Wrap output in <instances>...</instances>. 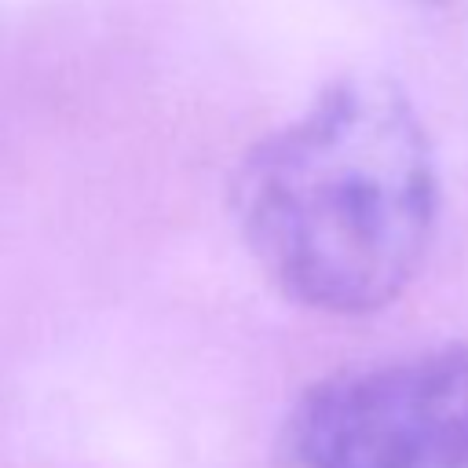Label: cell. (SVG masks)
I'll list each match as a JSON object with an SVG mask.
<instances>
[{
    "label": "cell",
    "instance_id": "2",
    "mask_svg": "<svg viewBox=\"0 0 468 468\" xmlns=\"http://www.w3.org/2000/svg\"><path fill=\"white\" fill-rule=\"evenodd\" d=\"M285 468H468V344L333 373L282 428Z\"/></svg>",
    "mask_w": 468,
    "mask_h": 468
},
{
    "label": "cell",
    "instance_id": "1",
    "mask_svg": "<svg viewBox=\"0 0 468 468\" xmlns=\"http://www.w3.org/2000/svg\"><path fill=\"white\" fill-rule=\"evenodd\" d=\"M230 205L282 296L322 314H369L399 300L428 256L435 154L399 84L351 73L241 157Z\"/></svg>",
    "mask_w": 468,
    "mask_h": 468
}]
</instances>
